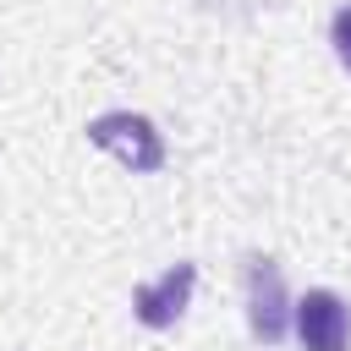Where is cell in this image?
<instances>
[{"label": "cell", "instance_id": "6da1fadb", "mask_svg": "<svg viewBox=\"0 0 351 351\" xmlns=\"http://www.w3.org/2000/svg\"><path fill=\"white\" fill-rule=\"evenodd\" d=\"M88 143H99L104 154H115L126 170H159L165 165V137L154 132L148 115H132V110L93 115L88 121Z\"/></svg>", "mask_w": 351, "mask_h": 351}, {"label": "cell", "instance_id": "7a4b0ae2", "mask_svg": "<svg viewBox=\"0 0 351 351\" xmlns=\"http://www.w3.org/2000/svg\"><path fill=\"white\" fill-rule=\"evenodd\" d=\"M241 285H247V329H252V340H263V346L285 340V329H291V302H285L280 263H274V258H247Z\"/></svg>", "mask_w": 351, "mask_h": 351}, {"label": "cell", "instance_id": "3957f363", "mask_svg": "<svg viewBox=\"0 0 351 351\" xmlns=\"http://www.w3.org/2000/svg\"><path fill=\"white\" fill-rule=\"evenodd\" d=\"M192 285H197V263H170L154 285H137V291H132L137 324H143V329H170V324L186 313Z\"/></svg>", "mask_w": 351, "mask_h": 351}, {"label": "cell", "instance_id": "277c9868", "mask_svg": "<svg viewBox=\"0 0 351 351\" xmlns=\"http://www.w3.org/2000/svg\"><path fill=\"white\" fill-rule=\"evenodd\" d=\"M296 335L307 351H346L351 346V307L335 291H307L296 302Z\"/></svg>", "mask_w": 351, "mask_h": 351}, {"label": "cell", "instance_id": "5b68a950", "mask_svg": "<svg viewBox=\"0 0 351 351\" xmlns=\"http://www.w3.org/2000/svg\"><path fill=\"white\" fill-rule=\"evenodd\" d=\"M329 44H335L340 66L351 71V5H340V11H335V22H329Z\"/></svg>", "mask_w": 351, "mask_h": 351}]
</instances>
